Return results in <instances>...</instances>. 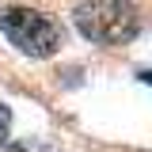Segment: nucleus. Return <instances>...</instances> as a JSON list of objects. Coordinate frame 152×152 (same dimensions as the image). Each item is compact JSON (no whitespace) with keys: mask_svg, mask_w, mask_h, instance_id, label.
Segmentation results:
<instances>
[{"mask_svg":"<svg viewBox=\"0 0 152 152\" xmlns=\"http://www.w3.org/2000/svg\"><path fill=\"white\" fill-rule=\"evenodd\" d=\"M8 129H12V110L0 103V141H8Z\"/></svg>","mask_w":152,"mask_h":152,"instance_id":"7ed1b4c3","label":"nucleus"},{"mask_svg":"<svg viewBox=\"0 0 152 152\" xmlns=\"http://www.w3.org/2000/svg\"><path fill=\"white\" fill-rule=\"evenodd\" d=\"M72 23L88 42H99V46H122L141 27L133 0H80Z\"/></svg>","mask_w":152,"mask_h":152,"instance_id":"f257e3e1","label":"nucleus"},{"mask_svg":"<svg viewBox=\"0 0 152 152\" xmlns=\"http://www.w3.org/2000/svg\"><path fill=\"white\" fill-rule=\"evenodd\" d=\"M137 76H141V80H145V84H152V72H137Z\"/></svg>","mask_w":152,"mask_h":152,"instance_id":"39448f33","label":"nucleus"},{"mask_svg":"<svg viewBox=\"0 0 152 152\" xmlns=\"http://www.w3.org/2000/svg\"><path fill=\"white\" fill-rule=\"evenodd\" d=\"M0 31L27 57H53L61 50V27L50 15H42L34 8H23V4L0 8Z\"/></svg>","mask_w":152,"mask_h":152,"instance_id":"f03ea898","label":"nucleus"},{"mask_svg":"<svg viewBox=\"0 0 152 152\" xmlns=\"http://www.w3.org/2000/svg\"><path fill=\"white\" fill-rule=\"evenodd\" d=\"M0 152H38L34 145H19V141H0Z\"/></svg>","mask_w":152,"mask_h":152,"instance_id":"20e7f679","label":"nucleus"}]
</instances>
